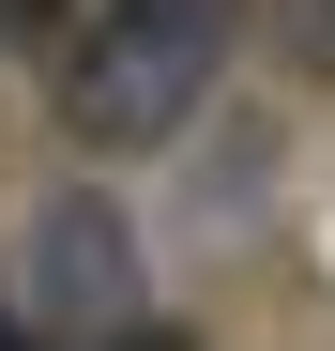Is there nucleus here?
<instances>
[{"label":"nucleus","mask_w":335,"mask_h":351,"mask_svg":"<svg viewBox=\"0 0 335 351\" xmlns=\"http://www.w3.org/2000/svg\"><path fill=\"white\" fill-rule=\"evenodd\" d=\"M229 31H244V0H92V31H77V62H62L77 153L183 138L198 107H213V77H229Z\"/></svg>","instance_id":"obj_1"},{"label":"nucleus","mask_w":335,"mask_h":351,"mask_svg":"<svg viewBox=\"0 0 335 351\" xmlns=\"http://www.w3.org/2000/svg\"><path fill=\"white\" fill-rule=\"evenodd\" d=\"M152 321V290H137V229L107 214L92 184H62L31 214V336L46 351H122Z\"/></svg>","instance_id":"obj_2"},{"label":"nucleus","mask_w":335,"mask_h":351,"mask_svg":"<svg viewBox=\"0 0 335 351\" xmlns=\"http://www.w3.org/2000/svg\"><path fill=\"white\" fill-rule=\"evenodd\" d=\"M77 0H0V46H31V31H62Z\"/></svg>","instance_id":"obj_3"},{"label":"nucleus","mask_w":335,"mask_h":351,"mask_svg":"<svg viewBox=\"0 0 335 351\" xmlns=\"http://www.w3.org/2000/svg\"><path fill=\"white\" fill-rule=\"evenodd\" d=\"M122 351H183V321H168V306H152V321H137V336H122Z\"/></svg>","instance_id":"obj_4"},{"label":"nucleus","mask_w":335,"mask_h":351,"mask_svg":"<svg viewBox=\"0 0 335 351\" xmlns=\"http://www.w3.org/2000/svg\"><path fill=\"white\" fill-rule=\"evenodd\" d=\"M0 351H46V336H31V321H16V306H0Z\"/></svg>","instance_id":"obj_5"}]
</instances>
